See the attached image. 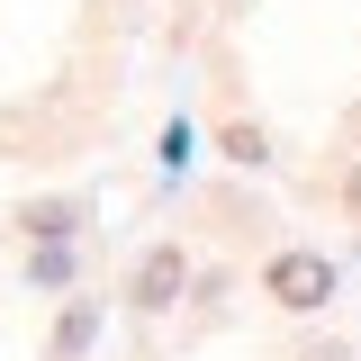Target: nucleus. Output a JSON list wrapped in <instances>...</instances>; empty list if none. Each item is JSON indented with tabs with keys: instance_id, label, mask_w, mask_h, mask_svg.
Masks as SVG:
<instances>
[{
	"instance_id": "f257e3e1",
	"label": "nucleus",
	"mask_w": 361,
	"mask_h": 361,
	"mask_svg": "<svg viewBox=\"0 0 361 361\" xmlns=\"http://www.w3.org/2000/svg\"><path fill=\"white\" fill-rule=\"evenodd\" d=\"M262 298H280L289 316L325 307V298H334V262H325V253H271V271H262Z\"/></svg>"
},
{
	"instance_id": "f03ea898",
	"label": "nucleus",
	"mask_w": 361,
	"mask_h": 361,
	"mask_svg": "<svg viewBox=\"0 0 361 361\" xmlns=\"http://www.w3.org/2000/svg\"><path fill=\"white\" fill-rule=\"evenodd\" d=\"M180 289H190V253H180V244H154V253L135 262V280H127L135 307H172Z\"/></svg>"
},
{
	"instance_id": "7ed1b4c3",
	"label": "nucleus",
	"mask_w": 361,
	"mask_h": 361,
	"mask_svg": "<svg viewBox=\"0 0 361 361\" xmlns=\"http://www.w3.org/2000/svg\"><path fill=\"white\" fill-rule=\"evenodd\" d=\"M73 226H82V208H73V199H45V208H27V235H37V244H73Z\"/></svg>"
},
{
	"instance_id": "20e7f679",
	"label": "nucleus",
	"mask_w": 361,
	"mask_h": 361,
	"mask_svg": "<svg viewBox=\"0 0 361 361\" xmlns=\"http://www.w3.org/2000/svg\"><path fill=\"white\" fill-rule=\"evenodd\" d=\"M90 334H99V307H63V325H54V361H82Z\"/></svg>"
},
{
	"instance_id": "39448f33",
	"label": "nucleus",
	"mask_w": 361,
	"mask_h": 361,
	"mask_svg": "<svg viewBox=\"0 0 361 361\" xmlns=\"http://www.w3.org/2000/svg\"><path fill=\"white\" fill-rule=\"evenodd\" d=\"M27 271H37L45 289H63V280H73V244H37V253H27Z\"/></svg>"
},
{
	"instance_id": "423d86ee",
	"label": "nucleus",
	"mask_w": 361,
	"mask_h": 361,
	"mask_svg": "<svg viewBox=\"0 0 361 361\" xmlns=\"http://www.w3.org/2000/svg\"><path fill=\"white\" fill-rule=\"evenodd\" d=\"M271 145H262V127H226V163H262Z\"/></svg>"
},
{
	"instance_id": "0eeeda50",
	"label": "nucleus",
	"mask_w": 361,
	"mask_h": 361,
	"mask_svg": "<svg viewBox=\"0 0 361 361\" xmlns=\"http://www.w3.org/2000/svg\"><path fill=\"white\" fill-rule=\"evenodd\" d=\"M343 208H353V217H361V172H353V190H343Z\"/></svg>"
}]
</instances>
